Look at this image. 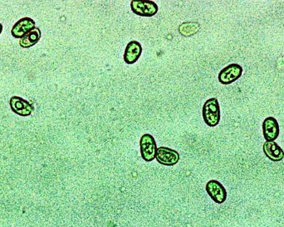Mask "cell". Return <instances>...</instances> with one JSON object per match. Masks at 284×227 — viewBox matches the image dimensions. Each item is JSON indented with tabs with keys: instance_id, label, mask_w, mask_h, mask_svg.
I'll return each instance as SVG.
<instances>
[{
	"instance_id": "obj_1",
	"label": "cell",
	"mask_w": 284,
	"mask_h": 227,
	"mask_svg": "<svg viewBox=\"0 0 284 227\" xmlns=\"http://www.w3.org/2000/svg\"><path fill=\"white\" fill-rule=\"evenodd\" d=\"M204 121L209 127H215L220 121V107L216 98L207 100L202 109Z\"/></svg>"
},
{
	"instance_id": "obj_2",
	"label": "cell",
	"mask_w": 284,
	"mask_h": 227,
	"mask_svg": "<svg viewBox=\"0 0 284 227\" xmlns=\"http://www.w3.org/2000/svg\"><path fill=\"white\" fill-rule=\"evenodd\" d=\"M140 147H141V158L146 162H151L156 158L157 147L153 136L149 134L141 136Z\"/></svg>"
},
{
	"instance_id": "obj_3",
	"label": "cell",
	"mask_w": 284,
	"mask_h": 227,
	"mask_svg": "<svg viewBox=\"0 0 284 227\" xmlns=\"http://www.w3.org/2000/svg\"><path fill=\"white\" fill-rule=\"evenodd\" d=\"M243 74V68L238 64L233 63L223 68L219 73V82L223 85H229L240 78Z\"/></svg>"
},
{
	"instance_id": "obj_4",
	"label": "cell",
	"mask_w": 284,
	"mask_h": 227,
	"mask_svg": "<svg viewBox=\"0 0 284 227\" xmlns=\"http://www.w3.org/2000/svg\"><path fill=\"white\" fill-rule=\"evenodd\" d=\"M131 8L135 14L142 17L155 16L159 10L154 1H131Z\"/></svg>"
},
{
	"instance_id": "obj_5",
	"label": "cell",
	"mask_w": 284,
	"mask_h": 227,
	"mask_svg": "<svg viewBox=\"0 0 284 227\" xmlns=\"http://www.w3.org/2000/svg\"><path fill=\"white\" fill-rule=\"evenodd\" d=\"M156 158L160 164L165 166H174L180 160V154L177 151L166 147L157 148Z\"/></svg>"
},
{
	"instance_id": "obj_6",
	"label": "cell",
	"mask_w": 284,
	"mask_h": 227,
	"mask_svg": "<svg viewBox=\"0 0 284 227\" xmlns=\"http://www.w3.org/2000/svg\"><path fill=\"white\" fill-rule=\"evenodd\" d=\"M206 192L212 200L218 204L224 202L227 198V192L224 186L217 180H210L207 182Z\"/></svg>"
},
{
	"instance_id": "obj_7",
	"label": "cell",
	"mask_w": 284,
	"mask_h": 227,
	"mask_svg": "<svg viewBox=\"0 0 284 227\" xmlns=\"http://www.w3.org/2000/svg\"><path fill=\"white\" fill-rule=\"evenodd\" d=\"M35 28V22L31 18H23L19 20L11 30L12 36L15 38H23Z\"/></svg>"
},
{
	"instance_id": "obj_8",
	"label": "cell",
	"mask_w": 284,
	"mask_h": 227,
	"mask_svg": "<svg viewBox=\"0 0 284 227\" xmlns=\"http://www.w3.org/2000/svg\"><path fill=\"white\" fill-rule=\"evenodd\" d=\"M262 133L266 141H274L279 136V126L274 117H267L262 122Z\"/></svg>"
},
{
	"instance_id": "obj_9",
	"label": "cell",
	"mask_w": 284,
	"mask_h": 227,
	"mask_svg": "<svg viewBox=\"0 0 284 227\" xmlns=\"http://www.w3.org/2000/svg\"><path fill=\"white\" fill-rule=\"evenodd\" d=\"M10 104L13 112L20 116H29L34 112V106L30 102L17 96L11 97Z\"/></svg>"
},
{
	"instance_id": "obj_10",
	"label": "cell",
	"mask_w": 284,
	"mask_h": 227,
	"mask_svg": "<svg viewBox=\"0 0 284 227\" xmlns=\"http://www.w3.org/2000/svg\"><path fill=\"white\" fill-rule=\"evenodd\" d=\"M263 152L272 162H280L284 158V151L274 141H266L263 144Z\"/></svg>"
},
{
	"instance_id": "obj_11",
	"label": "cell",
	"mask_w": 284,
	"mask_h": 227,
	"mask_svg": "<svg viewBox=\"0 0 284 227\" xmlns=\"http://www.w3.org/2000/svg\"><path fill=\"white\" fill-rule=\"evenodd\" d=\"M142 54V46L137 41H131L127 44L124 54V60L126 64L131 65L138 60Z\"/></svg>"
},
{
	"instance_id": "obj_12",
	"label": "cell",
	"mask_w": 284,
	"mask_h": 227,
	"mask_svg": "<svg viewBox=\"0 0 284 227\" xmlns=\"http://www.w3.org/2000/svg\"><path fill=\"white\" fill-rule=\"evenodd\" d=\"M41 30L39 28H35L30 34L21 38L20 42V46L23 48H30L39 42L41 38Z\"/></svg>"
},
{
	"instance_id": "obj_13",
	"label": "cell",
	"mask_w": 284,
	"mask_h": 227,
	"mask_svg": "<svg viewBox=\"0 0 284 227\" xmlns=\"http://www.w3.org/2000/svg\"><path fill=\"white\" fill-rule=\"evenodd\" d=\"M199 25L197 22H185L179 27V32L183 36H190L199 31Z\"/></svg>"
},
{
	"instance_id": "obj_14",
	"label": "cell",
	"mask_w": 284,
	"mask_h": 227,
	"mask_svg": "<svg viewBox=\"0 0 284 227\" xmlns=\"http://www.w3.org/2000/svg\"><path fill=\"white\" fill-rule=\"evenodd\" d=\"M3 32V25L0 24V34H2Z\"/></svg>"
}]
</instances>
